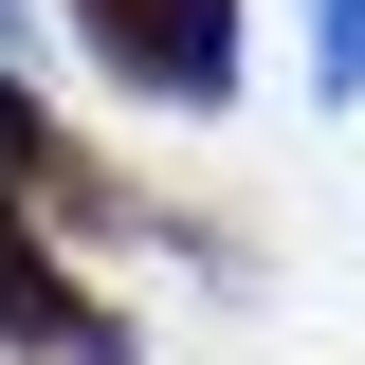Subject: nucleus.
Masks as SVG:
<instances>
[{"instance_id": "7ed1b4c3", "label": "nucleus", "mask_w": 365, "mask_h": 365, "mask_svg": "<svg viewBox=\"0 0 365 365\" xmlns=\"http://www.w3.org/2000/svg\"><path fill=\"white\" fill-rule=\"evenodd\" d=\"M311 91H329V110L365 91V0H311Z\"/></svg>"}, {"instance_id": "f03ea898", "label": "nucleus", "mask_w": 365, "mask_h": 365, "mask_svg": "<svg viewBox=\"0 0 365 365\" xmlns=\"http://www.w3.org/2000/svg\"><path fill=\"white\" fill-rule=\"evenodd\" d=\"M0 347H55V365H128V311H73V274L0 220Z\"/></svg>"}, {"instance_id": "f257e3e1", "label": "nucleus", "mask_w": 365, "mask_h": 365, "mask_svg": "<svg viewBox=\"0 0 365 365\" xmlns=\"http://www.w3.org/2000/svg\"><path fill=\"white\" fill-rule=\"evenodd\" d=\"M73 37L146 110H237V0H73Z\"/></svg>"}]
</instances>
